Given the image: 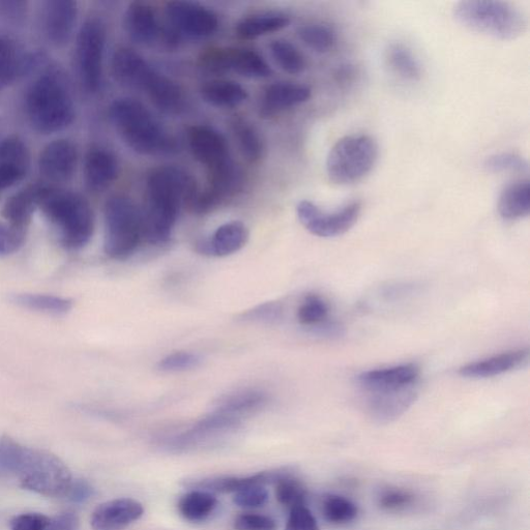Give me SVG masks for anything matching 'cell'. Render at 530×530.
I'll list each match as a JSON object with an SVG mask.
<instances>
[{"mask_svg":"<svg viewBox=\"0 0 530 530\" xmlns=\"http://www.w3.org/2000/svg\"><path fill=\"white\" fill-rule=\"evenodd\" d=\"M198 191L193 176L174 166L154 169L147 176L143 208L140 210L143 239L153 245L167 243L181 210Z\"/></svg>","mask_w":530,"mask_h":530,"instance_id":"obj_1","label":"cell"},{"mask_svg":"<svg viewBox=\"0 0 530 530\" xmlns=\"http://www.w3.org/2000/svg\"><path fill=\"white\" fill-rule=\"evenodd\" d=\"M38 210L66 249L80 250L93 239L95 214L91 203L79 193L43 183Z\"/></svg>","mask_w":530,"mask_h":530,"instance_id":"obj_2","label":"cell"},{"mask_svg":"<svg viewBox=\"0 0 530 530\" xmlns=\"http://www.w3.org/2000/svg\"><path fill=\"white\" fill-rule=\"evenodd\" d=\"M24 108L29 125L42 135L64 131L75 120V104L68 82L56 70L44 72L29 84Z\"/></svg>","mask_w":530,"mask_h":530,"instance_id":"obj_3","label":"cell"},{"mask_svg":"<svg viewBox=\"0 0 530 530\" xmlns=\"http://www.w3.org/2000/svg\"><path fill=\"white\" fill-rule=\"evenodd\" d=\"M111 72L116 82L144 94L164 113L175 114L184 108L182 88L133 49L121 47L114 51Z\"/></svg>","mask_w":530,"mask_h":530,"instance_id":"obj_4","label":"cell"},{"mask_svg":"<svg viewBox=\"0 0 530 530\" xmlns=\"http://www.w3.org/2000/svg\"><path fill=\"white\" fill-rule=\"evenodd\" d=\"M109 119L122 140L141 156H164L176 151V142L152 111L131 98L115 100Z\"/></svg>","mask_w":530,"mask_h":530,"instance_id":"obj_5","label":"cell"},{"mask_svg":"<svg viewBox=\"0 0 530 530\" xmlns=\"http://www.w3.org/2000/svg\"><path fill=\"white\" fill-rule=\"evenodd\" d=\"M453 16L469 31L500 41L517 40L528 28V19L519 8L498 0H463L455 5Z\"/></svg>","mask_w":530,"mask_h":530,"instance_id":"obj_6","label":"cell"},{"mask_svg":"<svg viewBox=\"0 0 530 530\" xmlns=\"http://www.w3.org/2000/svg\"><path fill=\"white\" fill-rule=\"evenodd\" d=\"M143 239L141 212L125 195L111 196L104 206V252L114 260L130 258Z\"/></svg>","mask_w":530,"mask_h":530,"instance_id":"obj_7","label":"cell"},{"mask_svg":"<svg viewBox=\"0 0 530 530\" xmlns=\"http://www.w3.org/2000/svg\"><path fill=\"white\" fill-rule=\"evenodd\" d=\"M379 155L376 140L368 135H349L338 140L327 158V173L338 185L358 183L375 167Z\"/></svg>","mask_w":530,"mask_h":530,"instance_id":"obj_8","label":"cell"},{"mask_svg":"<svg viewBox=\"0 0 530 530\" xmlns=\"http://www.w3.org/2000/svg\"><path fill=\"white\" fill-rule=\"evenodd\" d=\"M16 479L24 490L46 497H65L73 476L61 458L28 448Z\"/></svg>","mask_w":530,"mask_h":530,"instance_id":"obj_9","label":"cell"},{"mask_svg":"<svg viewBox=\"0 0 530 530\" xmlns=\"http://www.w3.org/2000/svg\"><path fill=\"white\" fill-rule=\"evenodd\" d=\"M106 38V27L98 18L86 20L77 35L76 71L83 90L90 95L98 94L102 88Z\"/></svg>","mask_w":530,"mask_h":530,"instance_id":"obj_10","label":"cell"},{"mask_svg":"<svg viewBox=\"0 0 530 530\" xmlns=\"http://www.w3.org/2000/svg\"><path fill=\"white\" fill-rule=\"evenodd\" d=\"M200 67L212 73L232 72L250 79L269 78L273 70L257 51L248 48H213L202 53Z\"/></svg>","mask_w":530,"mask_h":530,"instance_id":"obj_11","label":"cell"},{"mask_svg":"<svg viewBox=\"0 0 530 530\" xmlns=\"http://www.w3.org/2000/svg\"><path fill=\"white\" fill-rule=\"evenodd\" d=\"M362 213V203L352 201L338 211L329 213L309 200L297 205V215L301 224L318 238H336L355 226Z\"/></svg>","mask_w":530,"mask_h":530,"instance_id":"obj_12","label":"cell"},{"mask_svg":"<svg viewBox=\"0 0 530 530\" xmlns=\"http://www.w3.org/2000/svg\"><path fill=\"white\" fill-rule=\"evenodd\" d=\"M166 18L168 28L179 40L209 38L219 28V18L214 11L183 0L167 4Z\"/></svg>","mask_w":530,"mask_h":530,"instance_id":"obj_13","label":"cell"},{"mask_svg":"<svg viewBox=\"0 0 530 530\" xmlns=\"http://www.w3.org/2000/svg\"><path fill=\"white\" fill-rule=\"evenodd\" d=\"M124 27L129 38L142 46H175L179 39L168 27H163L155 9L145 3H132L124 16Z\"/></svg>","mask_w":530,"mask_h":530,"instance_id":"obj_14","label":"cell"},{"mask_svg":"<svg viewBox=\"0 0 530 530\" xmlns=\"http://www.w3.org/2000/svg\"><path fill=\"white\" fill-rule=\"evenodd\" d=\"M78 149L69 139H57L48 143L39 157V171L47 183L70 182L78 166Z\"/></svg>","mask_w":530,"mask_h":530,"instance_id":"obj_15","label":"cell"},{"mask_svg":"<svg viewBox=\"0 0 530 530\" xmlns=\"http://www.w3.org/2000/svg\"><path fill=\"white\" fill-rule=\"evenodd\" d=\"M188 145L194 159L210 172L232 162L226 138L210 126H193L188 131Z\"/></svg>","mask_w":530,"mask_h":530,"instance_id":"obj_16","label":"cell"},{"mask_svg":"<svg viewBox=\"0 0 530 530\" xmlns=\"http://www.w3.org/2000/svg\"><path fill=\"white\" fill-rule=\"evenodd\" d=\"M420 368L415 364H402L361 373L358 385L367 393L401 391L419 386Z\"/></svg>","mask_w":530,"mask_h":530,"instance_id":"obj_17","label":"cell"},{"mask_svg":"<svg viewBox=\"0 0 530 530\" xmlns=\"http://www.w3.org/2000/svg\"><path fill=\"white\" fill-rule=\"evenodd\" d=\"M78 4L72 0H47L42 4V27L46 39L54 46L67 45L74 33Z\"/></svg>","mask_w":530,"mask_h":530,"instance_id":"obj_18","label":"cell"},{"mask_svg":"<svg viewBox=\"0 0 530 530\" xmlns=\"http://www.w3.org/2000/svg\"><path fill=\"white\" fill-rule=\"evenodd\" d=\"M43 61V54H25L14 40L0 37V90L34 72Z\"/></svg>","mask_w":530,"mask_h":530,"instance_id":"obj_19","label":"cell"},{"mask_svg":"<svg viewBox=\"0 0 530 530\" xmlns=\"http://www.w3.org/2000/svg\"><path fill=\"white\" fill-rule=\"evenodd\" d=\"M120 175L116 156L104 147H93L85 155L83 179L88 190L101 193L107 190Z\"/></svg>","mask_w":530,"mask_h":530,"instance_id":"obj_20","label":"cell"},{"mask_svg":"<svg viewBox=\"0 0 530 530\" xmlns=\"http://www.w3.org/2000/svg\"><path fill=\"white\" fill-rule=\"evenodd\" d=\"M144 508L133 498H116L98 506L92 514L93 530H124L138 521Z\"/></svg>","mask_w":530,"mask_h":530,"instance_id":"obj_21","label":"cell"},{"mask_svg":"<svg viewBox=\"0 0 530 530\" xmlns=\"http://www.w3.org/2000/svg\"><path fill=\"white\" fill-rule=\"evenodd\" d=\"M250 232L245 223L230 221L218 227L210 238L196 244L199 254L210 257H226L241 251L248 243Z\"/></svg>","mask_w":530,"mask_h":530,"instance_id":"obj_22","label":"cell"},{"mask_svg":"<svg viewBox=\"0 0 530 530\" xmlns=\"http://www.w3.org/2000/svg\"><path fill=\"white\" fill-rule=\"evenodd\" d=\"M369 417L379 424H389L400 417L415 403L418 387L401 391L368 394Z\"/></svg>","mask_w":530,"mask_h":530,"instance_id":"obj_23","label":"cell"},{"mask_svg":"<svg viewBox=\"0 0 530 530\" xmlns=\"http://www.w3.org/2000/svg\"><path fill=\"white\" fill-rule=\"evenodd\" d=\"M312 97L311 88L294 82H275L265 88L259 110L263 116L271 117L286 109L300 106Z\"/></svg>","mask_w":530,"mask_h":530,"instance_id":"obj_24","label":"cell"},{"mask_svg":"<svg viewBox=\"0 0 530 530\" xmlns=\"http://www.w3.org/2000/svg\"><path fill=\"white\" fill-rule=\"evenodd\" d=\"M294 473L290 467H281L267 471H261L249 477H221L212 479H203L193 482L190 487L192 489H200L212 493H235L244 488L255 485H275L284 477Z\"/></svg>","mask_w":530,"mask_h":530,"instance_id":"obj_25","label":"cell"},{"mask_svg":"<svg viewBox=\"0 0 530 530\" xmlns=\"http://www.w3.org/2000/svg\"><path fill=\"white\" fill-rule=\"evenodd\" d=\"M529 362V350H512L500 355L470 363L461 367L459 375L471 379H486L503 375L527 366Z\"/></svg>","mask_w":530,"mask_h":530,"instance_id":"obj_26","label":"cell"},{"mask_svg":"<svg viewBox=\"0 0 530 530\" xmlns=\"http://www.w3.org/2000/svg\"><path fill=\"white\" fill-rule=\"evenodd\" d=\"M42 186L43 183L28 185L7 199L2 215L9 225L26 231L39 209Z\"/></svg>","mask_w":530,"mask_h":530,"instance_id":"obj_27","label":"cell"},{"mask_svg":"<svg viewBox=\"0 0 530 530\" xmlns=\"http://www.w3.org/2000/svg\"><path fill=\"white\" fill-rule=\"evenodd\" d=\"M202 100L213 107L231 109L241 106L248 99L246 88L232 80L215 79L200 87Z\"/></svg>","mask_w":530,"mask_h":530,"instance_id":"obj_28","label":"cell"},{"mask_svg":"<svg viewBox=\"0 0 530 530\" xmlns=\"http://www.w3.org/2000/svg\"><path fill=\"white\" fill-rule=\"evenodd\" d=\"M267 392L259 389H244L223 396L216 404L215 410L241 419L262 409L269 403Z\"/></svg>","mask_w":530,"mask_h":530,"instance_id":"obj_29","label":"cell"},{"mask_svg":"<svg viewBox=\"0 0 530 530\" xmlns=\"http://www.w3.org/2000/svg\"><path fill=\"white\" fill-rule=\"evenodd\" d=\"M500 217L506 221H517L529 216L530 186L528 180L509 184L500 193L497 203Z\"/></svg>","mask_w":530,"mask_h":530,"instance_id":"obj_30","label":"cell"},{"mask_svg":"<svg viewBox=\"0 0 530 530\" xmlns=\"http://www.w3.org/2000/svg\"><path fill=\"white\" fill-rule=\"evenodd\" d=\"M290 18L279 12L258 13L247 16L237 25V35L242 40H255L283 31Z\"/></svg>","mask_w":530,"mask_h":530,"instance_id":"obj_31","label":"cell"},{"mask_svg":"<svg viewBox=\"0 0 530 530\" xmlns=\"http://www.w3.org/2000/svg\"><path fill=\"white\" fill-rule=\"evenodd\" d=\"M219 502L214 493L193 489L183 495L178 504L180 514L190 522H202L216 511Z\"/></svg>","mask_w":530,"mask_h":530,"instance_id":"obj_32","label":"cell"},{"mask_svg":"<svg viewBox=\"0 0 530 530\" xmlns=\"http://www.w3.org/2000/svg\"><path fill=\"white\" fill-rule=\"evenodd\" d=\"M10 301L23 309L52 315H65L74 305L70 299L41 293H14Z\"/></svg>","mask_w":530,"mask_h":530,"instance_id":"obj_33","label":"cell"},{"mask_svg":"<svg viewBox=\"0 0 530 530\" xmlns=\"http://www.w3.org/2000/svg\"><path fill=\"white\" fill-rule=\"evenodd\" d=\"M386 61L391 71L408 81H419L422 78V66L409 48L401 43L391 44L386 52Z\"/></svg>","mask_w":530,"mask_h":530,"instance_id":"obj_34","label":"cell"},{"mask_svg":"<svg viewBox=\"0 0 530 530\" xmlns=\"http://www.w3.org/2000/svg\"><path fill=\"white\" fill-rule=\"evenodd\" d=\"M321 512L327 522L335 526L347 525L359 516L358 506L349 498L328 494L322 499Z\"/></svg>","mask_w":530,"mask_h":530,"instance_id":"obj_35","label":"cell"},{"mask_svg":"<svg viewBox=\"0 0 530 530\" xmlns=\"http://www.w3.org/2000/svg\"><path fill=\"white\" fill-rule=\"evenodd\" d=\"M232 131L244 158L250 163L259 162L263 156L264 147L258 130L247 120L238 117L232 122Z\"/></svg>","mask_w":530,"mask_h":530,"instance_id":"obj_36","label":"cell"},{"mask_svg":"<svg viewBox=\"0 0 530 530\" xmlns=\"http://www.w3.org/2000/svg\"><path fill=\"white\" fill-rule=\"evenodd\" d=\"M301 41L312 51L320 54L330 52L337 42V35L329 25L309 23L299 29Z\"/></svg>","mask_w":530,"mask_h":530,"instance_id":"obj_37","label":"cell"},{"mask_svg":"<svg viewBox=\"0 0 530 530\" xmlns=\"http://www.w3.org/2000/svg\"><path fill=\"white\" fill-rule=\"evenodd\" d=\"M271 53L276 64L290 75H301L307 69L303 53L286 40L274 41L271 44Z\"/></svg>","mask_w":530,"mask_h":530,"instance_id":"obj_38","label":"cell"},{"mask_svg":"<svg viewBox=\"0 0 530 530\" xmlns=\"http://www.w3.org/2000/svg\"><path fill=\"white\" fill-rule=\"evenodd\" d=\"M275 486L276 498L281 506L289 510L307 506L308 491L297 477L296 471L281 479Z\"/></svg>","mask_w":530,"mask_h":530,"instance_id":"obj_39","label":"cell"},{"mask_svg":"<svg viewBox=\"0 0 530 530\" xmlns=\"http://www.w3.org/2000/svg\"><path fill=\"white\" fill-rule=\"evenodd\" d=\"M330 307L328 303L323 300L317 294H309L298 310V320L301 325L305 327L317 328V329H326L327 331L330 327H327L326 322L329 318Z\"/></svg>","mask_w":530,"mask_h":530,"instance_id":"obj_40","label":"cell"},{"mask_svg":"<svg viewBox=\"0 0 530 530\" xmlns=\"http://www.w3.org/2000/svg\"><path fill=\"white\" fill-rule=\"evenodd\" d=\"M28 447L10 437L0 438V476L16 478Z\"/></svg>","mask_w":530,"mask_h":530,"instance_id":"obj_41","label":"cell"},{"mask_svg":"<svg viewBox=\"0 0 530 530\" xmlns=\"http://www.w3.org/2000/svg\"><path fill=\"white\" fill-rule=\"evenodd\" d=\"M0 163H6L29 170L31 153L20 137L10 136L0 141Z\"/></svg>","mask_w":530,"mask_h":530,"instance_id":"obj_42","label":"cell"},{"mask_svg":"<svg viewBox=\"0 0 530 530\" xmlns=\"http://www.w3.org/2000/svg\"><path fill=\"white\" fill-rule=\"evenodd\" d=\"M416 496L406 489L388 487L381 489L377 495V504L387 512H402L414 506Z\"/></svg>","mask_w":530,"mask_h":530,"instance_id":"obj_43","label":"cell"},{"mask_svg":"<svg viewBox=\"0 0 530 530\" xmlns=\"http://www.w3.org/2000/svg\"><path fill=\"white\" fill-rule=\"evenodd\" d=\"M202 358L198 353L191 351H175L164 357L158 363V368L162 372L178 373L194 370L200 367Z\"/></svg>","mask_w":530,"mask_h":530,"instance_id":"obj_44","label":"cell"},{"mask_svg":"<svg viewBox=\"0 0 530 530\" xmlns=\"http://www.w3.org/2000/svg\"><path fill=\"white\" fill-rule=\"evenodd\" d=\"M484 168L490 173L528 172V161L513 153L495 154L486 159Z\"/></svg>","mask_w":530,"mask_h":530,"instance_id":"obj_45","label":"cell"},{"mask_svg":"<svg viewBox=\"0 0 530 530\" xmlns=\"http://www.w3.org/2000/svg\"><path fill=\"white\" fill-rule=\"evenodd\" d=\"M270 493L267 487L255 485L234 493L233 504L241 509L255 510L268 504Z\"/></svg>","mask_w":530,"mask_h":530,"instance_id":"obj_46","label":"cell"},{"mask_svg":"<svg viewBox=\"0 0 530 530\" xmlns=\"http://www.w3.org/2000/svg\"><path fill=\"white\" fill-rule=\"evenodd\" d=\"M26 231L17 229L7 222H0V257L18 252L25 243Z\"/></svg>","mask_w":530,"mask_h":530,"instance_id":"obj_47","label":"cell"},{"mask_svg":"<svg viewBox=\"0 0 530 530\" xmlns=\"http://www.w3.org/2000/svg\"><path fill=\"white\" fill-rule=\"evenodd\" d=\"M283 306L279 302L258 305L241 315V319L251 322H273L282 317Z\"/></svg>","mask_w":530,"mask_h":530,"instance_id":"obj_48","label":"cell"},{"mask_svg":"<svg viewBox=\"0 0 530 530\" xmlns=\"http://www.w3.org/2000/svg\"><path fill=\"white\" fill-rule=\"evenodd\" d=\"M285 530H320L318 522L307 506L290 510Z\"/></svg>","mask_w":530,"mask_h":530,"instance_id":"obj_49","label":"cell"},{"mask_svg":"<svg viewBox=\"0 0 530 530\" xmlns=\"http://www.w3.org/2000/svg\"><path fill=\"white\" fill-rule=\"evenodd\" d=\"M235 530H278L277 522L261 514H243L233 523Z\"/></svg>","mask_w":530,"mask_h":530,"instance_id":"obj_50","label":"cell"},{"mask_svg":"<svg viewBox=\"0 0 530 530\" xmlns=\"http://www.w3.org/2000/svg\"><path fill=\"white\" fill-rule=\"evenodd\" d=\"M49 516L42 513H24L10 521L11 530H45Z\"/></svg>","mask_w":530,"mask_h":530,"instance_id":"obj_51","label":"cell"},{"mask_svg":"<svg viewBox=\"0 0 530 530\" xmlns=\"http://www.w3.org/2000/svg\"><path fill=\"white\" fill-rule=\"evenodd\" d=\"M95 488L91 483H88L82 479H76L72 481L64 498L69 503L75 505H84L94 497Z\"/></svg>","mask_w":530,"mask_h":530,"instance_id":"obj_52","label":"cell"},{"mask_svg":"<svg viewBox=\"0 0 530 530\" xmlns=\"http://www.w3.org/2000/svg\"><path fill=\"white\" fill-rule=\"evenodd\" d=\"M28 3L21 0H0V17L13 22L21 23L27 16Z\"/></svg>","mask_w":530,"mask_h":530,"instance_id":"obj_53","label":"cell"},{"mask_svg":"<svg viewBox=\"0 0 530 530\" xmlns=\"http://www.w3.org/2000/svg\"><path fill=\"white\" fill-rule=\"evenodd\" d=\"M28 171L20 167L0 163V192L10 189L26 178Z\"/></svg>","mask_w":530,"mask_h":530,"instance_id":"obj_54","label":"cell"},{"mask_svg":"<svg viewBox=\"0 0 530 530\" xmlns=\"http://www.w3.org/2000/svg\"><path fill=\"white\" fill-rule=\"evenodd\" d=\"M79 528V517L73 512H65L50 517L45 530H79Z\"/></svg>","mask_w":530,"mask_h":530,"instance_id":"obj_55","label":"cell"}]
</instances>
